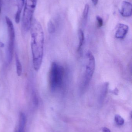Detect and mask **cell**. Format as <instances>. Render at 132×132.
<instances>
[{"instance_id":"obj_6","label":"cell","mask_w":132,"mask_h":132,"mask_svg":"<svg viewBox=\"0 0 132 132\" xmlns=\"http://www.w3.org/2000/svg\"><path fill=\"white\" fill-rule=\"evenodd\" d=\"M128 31L129 27L128 25L125 24H119L115 32V38L118 39H123L126 36Z\"/></svg>"},{"instance_id":"obj_21","label":"cell","mask_w":132,"mask_h":132,"mask_svg":"<svg viewBox=\"0 0 132 132\" xmlns=\"http://www.w3.org/2000/svg\"><path fill=\"white\" fill-rule=\"evenodd\" d=\"M1 5H0V14H1Z\"/></svg>"},{"instance_id":"obj_14","label":"cell","mask_w":132,"mask_h":132,"mask_svg":"<svg viewBox=\"0 0 132 132\" xmlns=\"http://www.w3.org/2000/svg\"><path fill=\"white\" fill-rule=\"evenodd\" d=\"M48 32L50 34H53L56 31V27L52 21H50L47 25Z\"/></svg>"},{"instance_id":"obj_16","label":"cell","mask_w":132,"mask_h":132,"mask_svg":"<svg viewBox=\"0 0 132 132\" xmlns=\"http://www.w3.org/2000/svg\"><path fill=\"white\" fill-rule=\"evenodd\" d=\"M98 27V28H101L102 27L103 25V20L102 18H101L100 16L97 15L96 17Z\"/></svg>"},{"instance_id":"obj_11","label":"cell","mask_w":132,"mask_h":132,"mask_svg":"<svg viewBox=\"0 0 132 132\" xmlns=\"http://www.w3.org/2000/svg\"><path fill=\"white\" fill-rule=\"evenodd\" d=\"M78 39H79V43H78V51H80L81 49L83 44L84 41V35L83 31L81 29H80L78 31Z\"/></svg>"},{"instance_id":"obj_2","label":"cell","mask_w":132,"mask_h":132,"mask_svg":"<svg viewBox=\"0 0 132 132\" xmlns=\"http://www.w3.org/2000/svg\"><path fill=\"white\" fill-rule=\"evenodd\" d=\"M64 68L56 62L51 65L49 74L50 90L56 92L60 90L64 85Z\"/></svg>"},{"instance_id":"obj_9","label":"cell","mask_w":132,"mask_h":132,"mask_svg":"<svg viewBox=\"0 0 132 132\" xmlns=\"http://www.w3.org/2000/svg\"><path fill=\"white\" fill-rule=\"evenodd\" d=\"M26 118L25 114L23 112L20 113L18 127L15 132H25Z\"/></svg>"},{"instance_id":"obj_5","label":"cell","mask_w":132,"mask_h":132,"mask_svg":"<svg viewBox=\"0 0 132 132\" xmlns=\"http://www.w3.org/2000/svg\"><path fill=\"white\" fill-rule=\"evenodd\" d=\"M5 22L7 27L8 32V45L7 48V59L9 63L11 62L12 58L14 46L15 34L14 28L11 20L7 16H5Z\"/></svg>"},{"instance_id":"obj_10","label":"cell","mask_w":132,"mask_h":132,"mask_svg":"<svg viewBox=\"0 0 132 132\" xmlns=\"http://www.w3.org/2000/svg\"><path fill=\"white\" fill-rule=\"evenodd\" d=\"M109 83L105 82L102 85L99 92V100L100 102H102L107 95L108 90Z\"/></svg>"},{"instance_id":"obj_18","label":"cell","mask_w":132,"mask_h":132,"mask_svg":"<svg viewBox=\"0 0 132 132\" xmlns=\"http://www.w3.org/2000/svg\"><path fill=\"white\" fill-rule=\"evenodd\" d=\"M94 5H96L98 3V0H91Z\"/></svg>"},{"instance_id":"obj_7","label":"cell","mask_w":132,"mask_h":132,"mask_svg":"<svg viewBox=\"0 0 132 132\" xmlns=\"http://www.w3.org/2000/svg\"><path fill=\"white\" fill-rule=\"evenodd\" d=\"M121 15L124 17L128 18L131 16L132 14V5L131 4L126 1L122 2L121 9L120 11Z\"/></svg>"},{"instance_id":"obj_3","label":"cell","mask_w":132,"mask_h":132,"mask_svg":"<svg viewBox=\"0 0 132 132\" xmlns=\"http://www.w3.org/2000/svg\"><path fill=\"white\" fill-rule=\"evenodd\" d=\"M37 0H26L22 20V26L24 31L30 30L33 17L37 5Z\"/></svg>"},{"instance_id":"obj_19","label":"cell","mask_w":132,"mask_h":132,"mask_svg":"<svg viewBox=\"0 0 132 132\" xmlns=\"http://www.w3.org/2000/svg\"><path fill=\"white\" fill-rule=\"evenodd\" d=\"M113 92L114 94H115V95H117V94H118V90H117V88H115V90H114Z\"/></svg>"},{"instance_id":"obj_8","label":"cell","mask_w":132,"mask_h":132,"mask_svg":"<svg viewBox=\"0 0 132 132\" xmlns=\"http://www.w3.org/2000/svg\"><path fill=\"white\" fill-rule=\"evenodd\" d=\"M17 10L15 15V21L17 24L19 23L21 18V13L23 6L25 5V0H15Z\"/></svg>"},{"instance_id":"obj_1","label":"cell","mask_w":132,"mask_h":132,"mask_svg":"<svg viewBox=\"0 0 132 132\" xmlns=\"http://www.w3.org/2000/svg\"><path fill=\"white\" fill-rule=\"evenodd\" d=\"M31 47L33 67L36 71L40 69L44 53V34L40 22L34 19L30 28Z\"/></svg>"},{"instance_id":"obj_15","label":"cell","mask_w":132,"mask_h":132,"mask_svg":"<svg viewBox=\"0 0 132 132\" xmlns=\"http://www.w3.org/2000/svg\"><path fill=\"white\" fill-rule=\"evenodd\" d=\"M115 122L117 125L119 126H122L125 123V120L124 119L119 115H116L115 117Z\"/></svg>"},{"instance_id":"obj_17","label":"cell","mask_w":132,"mask_h":132,"mask_svg":"<svg viewBox=\"0 0 132 132\" xmlns=\"http://www.w3.org/2000/svg\"><path fill=\"white\" fill-rule=\"evenodd\" d=\"M102 131L103 132H111L110 129L108 128H106V127H104L102 129Z\"/></svg>"},{"instance_id":"obj_20","label":"cell","mask_w":132,"mask_h":132,"mask_svg":"<svg viewBox=\"0 0 132 132\" xmlns=\"http://www.w3.org/2000/svg\"><path fill=\"white\" fill-rule=\"evenodd\" d=\"M2 4V0H0V5H1Z\"/></svg>"},{"instance_id":"obj_12","label":"cell","mask_w":132,"mask_h":132,"mask_svg":"<svg viewBox=\"0 0 132 132\" xmlns=\"http://www.w3.org/2000/svg\"><path fill=\"white\" fill-rule=\"evenodd\" d=\"M15 62L17 75L18 76H20L22 73V67L17 54H15Z\"/></svg>"},{"instance_id":"obj_13","label":"cell","mask_w":132,"mask_h":132,"mask_svg":"<svg viewBox=\"0 0 132 132\" xmlns=\"http://www.w3.org/2000/svg\"><path fill=\"white\" fill-rule=\"evenodd\" d=\"M89 5L88 4L85 5L83 12V20L84 24L87 22L89 14Z\"/></svg>"},{"instance_id":"obj_4","label":"cell","mask_w":132,"mask_h":132,"mask_svg":"<svg viewBox=\"0 0 132 132\" xmlns=\"http://www.w3.org/2000/svg\"><path fill=\"white\" fill-rule=\"evenodd\" d=\"M86 60L85 70L81 84L82 90H84L88 87L95 70V59L90 51L87 52L86 54Z\"/></svg>"}]
</instances>
